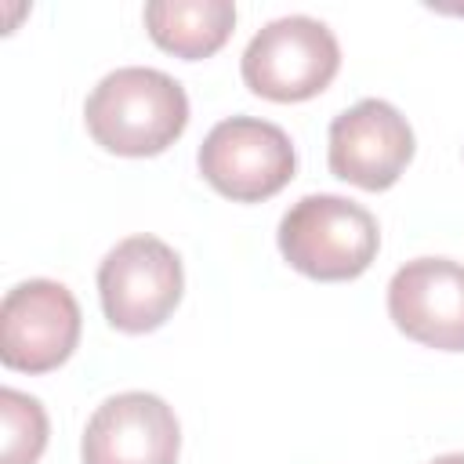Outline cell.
Returning a JSON list of instances; mask_svg holds the SVG:
<instances>
[{"instance_id": "2", "label": "cell", "mask_w": 464, "mask_h": 464, "mask_svg": "<svg viewBox=\"0 0 464 464\" xmlns=\"http://www.w3.org/2000/svg\"><path fill=\"white\" fill-rule=\"evenodd\" d=\"M381 246L377 221L366 207L315 192L301 196L279 221V250L308 279L341 283L362 276Z\"/></svg>"}, {"instance_id": "12", "label": "cell", "mask_w": 464, "mask_h": 464, "mask_svg": "<svg viewBox=\"0 0 464 464\" xmlns=\"http://www.w3.org/2000/svg\"><path fill=\"white\" fill-rule=\"evenodd\" d=\"M431 464H464V453H442V457H435Z\"/></svg>"}, {"instance_id": "11", "label": "cell", "mask_w": 464, "mask_h": 464, "mask_svg": "<svg viewBox=\"0 0 464 464\" xmlns=\"http://www.w3.org/2000/svg\"><path fill=\"white\" fill-rule=\"evenodd\" d=\"M0 420H4V442H0V464H36L47 446V413L40 399L4 388L0 392Z\"/></svg>"}, {"instance_id": "4", "label": "cell", "mask_w": 464, "mask_h": 464, "mask_svg": "<svg viewBox=\"0 0 464 464\" xmlns=\"http://www.w3.org/2000/svg\"><path fill=\"white\" fill-rule=\"evenodd\" d=\"M181 290V257L156 236H127L98 265L105 319L123 334H149L163 326L178 308Z\"/></svg>"}, {"instance_id": "5", "label": "cell", "mask_w": 464, "mask_h": 464, "mask_svg": "<svg viewBox=\"0 0 464 464\" xmlns=\"http://www.w3.org/2000/svg\"><path fill=\"white\" fill-rule=\"evenodd\" d=\"M196 160L199 174L236 203L276 196L297 167L286 130L257 116H228L214 123Z\"/></svg>"}, {"instance_id": "6", "label": "cell", "mask_w": 464, "mask_h": 464, "mask_svg": "<svg viewBox=\"0 0 464 464\" xmlns=\"http://www.w3.org/2000/svg\"><path fill=\"white\" fill-rule=\"evenodd\" d=\"M80 341V304L54 279H25L0 304V359L22 373L62 366Z\"/></svg>"}, {"instance_id": "3", "label": "cell", "mask_w": 464, "mask_h": 464, "mask_svg": "<svg viewBox=\"0 0 464 464\" xmlns=\"http://www.w3.org/2000/svg\"><path fill=\"white\" fill-rule=\"evenodd\" d=\"M239 69L254 94L268 102H304L330 87L341 69V47L326 22L286 14L254 33Z\"/></svg>"}, {"instance_id": "8", "label": "cell", "mask_w": 464, "mask_h": 464, "mask_svg": "<svg viewBox=\"0 0 464 464\" xmlns=\"http://www.w3.org/2000/svg\"><path fill=\"white\" fill-rule=\"evenodd\" d=\"M181 428L174 410L152 392H120L105 399L80 442L83 464H178Z\"/></svg>"}, {"instance_id": "9", "label": "cell", "mask_w": 464, "mask_h": 464, "mask_svg": "<svg viewBox=\"0 0 464 464\" xmlns=\"http://www.w3.org/2000/svg\"><path fill=\"white\" fill-rule=\"evenodd\" d=\"M388 315L417 344L464 352V265L413 257L388 283Z\"/></svg>"}, {"instance_id": "1", "label": "cell", "mask_w": 464, "mask_h": 464, "mask_svg": "<svg viewBox=\"0 0 464 464\" xmlns=\"http://www.w3.org/2000/svg\"><path fill=\"white\" fill-rule=\"evenodd\" d=\"M83 120L91 138L116 156H156L188 123L185 87L149 65H123L87 94Z\"/></svg>"}, {"instance_id": "10", "label": "cell", "mask_w": 464, "mask_h": 464, "mask_svg": "<svg viewBox=\"0 0 464 464\" xmlns=\"http://www.w3.org/2000/svg\"><path fill=\"white\" fill-rule=\"evenodd\" d=\"M149 36L178 58L214 54L236 25L232 0H152L145 4Z\"/></svg>"}, {"instance_id": "7", "label": "cell", "mask_w": 464, "mask_h": 464, "mask_svg": "<svg viewBox=\"0 0 464 464\" xmlns=\"http://www.w3.org/2000/svg\"><path fill=\"white\" fill-rule=\"evenodd\" d=\"M413 160L406 116L381 98H362L330 123V170L366 192L392 188Z\"/></svg>"}]
</instances>
